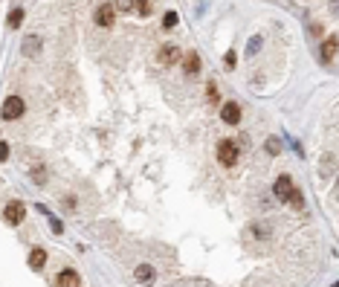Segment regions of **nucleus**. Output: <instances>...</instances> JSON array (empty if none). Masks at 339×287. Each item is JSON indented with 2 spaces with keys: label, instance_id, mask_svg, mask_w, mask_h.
Masks as SVG:
<instances>
[{
  "label": "nucleus",
  "instance_id": "9",
  "mask_svg": "<svg viewBox=\"0 0 339 287\" xmlns=\"http://www.w3.org/2000/svg\"><path fill=\"white\" fill-rule=\"evenodd\" d=\"M134 276H136V281L151 284V281H154V267H151V264H139V267L134 270Z\"/></svg>",
  "mask_w": 339,
  "mask_h": 287
},
{
  "label": "nucleus",
  "instance_id": "19",
  "mask_svg": "<svg viewBox=\"0 0 339 287\" xmlns=\"http://www.w3.org/2000/svg\"><path fill=\"white\" fill-rule=\"evenodd\" d=\"M258 50H261V38H252L250 44H247V53H250V55H255Z\"/></svg>",
  "mask_w": 339,
  "mask_h": 287
},
{
  "label": "nucleus",
  "instance_id": "21",
  "mask_svg": "<svg viewBox=\"0 0 339 287\" xmlns=\"http://www.w3.org/2000/svg\"><path fill=\"white\" fill-rule=\"evenodd\" d=\"M116 9H122V12H131V9H136V3H128V0H122V3H116Z\"/></svg>",
  "mask_w": 339,
  "mask_h": 287
},
{
  "label": "nucleus",
  "instance_id": "14",
  "mask_svg": "<svg viewBox=\"0 0 339 287\" xmlns=\"http://www.w3.org/2000/svg\"><path fill=\"white\" fill-rule=\"evenodd\" d=\"M20 20H23V9H12V12H9V27H12V29H18V27H20Z\"/></svg>",
  "mask_w": 339,
  "mask_h": 287
},
{
  "label": "nucleus",
  "instance_id": "12",
  "mask_svg": "<svg viewBox=\"0 0 339 287\" xmlns=\"http://www.w3.org/2000/svg\"><path fill=\"white\" fill-rule=\"evenodd\" d=\"M38 50H41V38H38V35H29L27 44H23V55H38Z\"/></svg>",
  "mask_w": 339,
  "mask_h": 287
},
{
  "label": "nucleus",
  "instance_id": "6",
  "mask_svg": "<svg viewBox=\"0 0 339 287\" xmlns=\"http://www.w3.org/2000/svg\"><path fill=\"white\" fill-rule=\"evenodd\" d=\"M273 192H276V198H278V200H287L290 195H293V180L287 177V174H281V177L276 180Z\"/></svg>",
  "mask_w": 339,
  "mask_h": 287
},
{
  "label": "nucleus",
  "instance_id": "17",
  "mask_svg": "<svg viewBox=\"0 0 339 287\" xmlns=\"http://www.w3.org/2000/svg\"><path fill=\"white\" fill-rule=\"evenodd\" d=\"M151 9H154L151 0H142V3H136V12H139V15H151Z\"/></svg>",
  "mask_w": 339,
  "mask_h": 287
},
{
  "label": "nucleus",
  "instance_id": "15",
  "mask_svg": "<svg viewBox=\"0 0 339 287\" xmlns=\"http://www.w3.org/2000/svg\"><path fill=\"white\" fill-rule=\"evenodd\" d=\"M287 200H290V206H293V209H302V203H304L302 192H296V188H293V195H290V198H287Z\"/></svg>",
  "mask_w": 339,
  "mask_h": 287
},
{
  "label": "nucleus",
  "instance_id": "2",
  "mask_svg": "<svg viewBox=\"0 0 339 287\" xmlns=\"http://www.w3.org/2000/svg\"><path fill=\"white\" fill-rule=\"evenodd\" d=\"M23 110H27L23 99H20V96H9V99L3 102L0 113H3V119H20V116H23Z\"/></svg>",
  "mask_w": 339,
  "mask_h": 287
},
{
  "label": "nucleus",
  "instance_id": "18",
  "mask_svg": "<svg viewBox=\"0 0 339 287\" xmlns=\"http://www.w3.org/2000/svg\"><path fill=\"white\" fill-rule=\"evenodd\" d=\"M165 29H171V27H177V12H165Z\"/></svg>",
  "mask_w": 339,
  "mask_h": 287
},
{
  "label": "nucleus",
  "instance_id": "13",
  "mask_svg": "<svg viewBox=\"0 0 339 287\" xmlns=\"http://www.w3.org/2000/svg\"><path fill=\"white\" fill-rule=\"evenodd\" d=\"M197 70H200V55H197V53H188V58H186V73H188V76H197Z\"/></svg>",
  "mask_w": 339,
  "mask_h": 287
},
{
  "label": "nucleus",
  "instance_id": "20",
  "mask_svg": "<svg viewBox=\"0 0 339 287\" xmlns=\"http://www.w3.org/2000/svg\"><path fill=\"white\" fill-rule=\"evenodd\" d=\"M206 99H209V102H217V84H209V90H206Z\"/></svg>",
  "mask_w": 339,
  "mask_h": 287
},
{
  "label": "nucleus",
  "instance_id": "24",
  "mask_svg": "<svg viewBox=\"0 0 339 287\" xmlns=\"http://www.w3.org/2000/svg\"><path fill=\"white\" fill-rule=\"evenodd\" d=\"M333 287H339V284H333Z\"/></svg>",
  "mask_w": 339,
  "mask_h": 287
},
{
  "label": "nucleus",
  "instance_id": "11",
  "mask_svg": "<svg viewBox=\"0 0 339 287\" xmlns=\"http://www.w3.org/2000/svg\"><path fill=\"white\" fill-rule=\"evenodd\" d=\"M336 46H339V38H333L330 35L325 44H322V61H330L333 55H336Z\"/></svg>",
  "mask_w": 339,
  "mask_h": 287
},
{
  "label": "nucleus",
  "instance_id": "8",
  "mask_svg": "<svg viewBox=\"0 0 339 287\" xmlns=\"http://www.w3.org/2000/svg\"><path fill=\"white\" fill-rule=\"evenodd\" d=\"M58 287H81V278H79V273H76L72 267L61 270V273H58Z\"/></svg>",
  "mask_w": 339,
  "mask_h": 287
},
{
  "label": "nucleus",
  "instance_id": "7",
  "mask_svg": "<svg viewBox=\"0 0 339 287\" xmlns=\"http://www.w3.org/2000/svg\"><path fill=\"white\" fill-rule=\"evenodd\" d=\"M177 61H180V46L165 44L160 50V64H162V67H171V64H177Z\"/></svg>",
  "mask_w": 339,
  "mask_h": 287
},
{
  "label": "nucleus",
  "instance_id": "22",
  "mask_svg": "<svg viewBox=\"0 0 339 287\" xmlns=\"http://www.w3.org/2000/svg\"><path fill=\"white\" fill-rule=\"evenodd\" d=\"M6 157H9V145L0 139V160H6Z\"/></svg>",
  "mask_w": 339,
  "mask_h": 287
},
{
  "label": "nucleus",
  "instance_id": "10",
  "mask_svg": "<svg viewBox=\"0 0 339 287\" xmlns=\"http://www.w3.org/2000/svg\"><path fill=\"white\" fill-rule=\"evenodd\" d=\"M44 264H46V250L35 247V250L29 252V267H32V270H41Z\"/></svg>",
  "mask_w": 339,
  "mask_h": 287
},
{
  "label": "nucleus",
  "instance_id": "3",
  "mask_svg": "<svg viewBox=\"0 0 339 287\" xmlns=\"http://www.w3.org/2000/svg\"><path fill=\"white\" fill-rule=\"evenodd\" d=\"M23 215H27V209H23V203H18V200H12L9 206L3 209V221H6V224H20Z\"/></svg>",
  "mask_w": 339,
  "mask_h": 287
},
{
  "label": "nucleus",
  "instance_id": "5",
  "mask_svg": "<svg viewBox=\"0 0 339 287\" xmlns=\"http://www.w3.org/2000/svg\"><path fill=\"white\" fill-rule=\"evenodd\" d=\"M221 119L226 125H238V122H241V108H238L235 102H226L221 108Z\"/></svg>",
  "mask_w": 339,
  "mask_h": 287
},
{
  "label": "nucleus",
  "instance_id": "1",
  "mask_svg": "<svg viewBox=\"0 0 339 287\" xmlns=\"http://www.w3.org/2000/svg\"><path fill=\"white\" fill-rule=\"evenodd\" d=\"M217 160H221V165L232 169L235 162H238V145H235L232 139H223V142L217 145Z\"/></svg>",
  "mask_w": 339,
  "mask_h": 287
},
{
  "label": "nucleus",
  "instance_id": "23",
  "mask_svg": "<svg viewBox=\"0 0 339 287\" xmlns=\"http://www.w3.org/2000/svg\"><path fill=\"white\" fill-rule=\"evenodd\" d=\"M267 151H270V154L278 151V142H276V139H270V142H267Z\"/></svg>",
  "mask_w": 339,
  "mask_h": 287
},
{
  "label": "nucleus",
  "instance_id": "16",
  "mask_svg": "<svg viewBox=\"0 0 339 287\" xmlns=\"http://www.w3.org/2000/svg\"><path fill=\"white\" fill-rule=\"evenodd\" d=\"M235 61H238V53H235V50H229V53L223 55V67H229V70H232Z\"/></svg>",
  "mask_w": 339,
  "mask_h": 287
},
{
  "label": "nucleus",
  "instance_id": "4",
  "mask_svg": "<svg viewBox=\"0 0 339 287\" xmlns=\"http://www.w3.org/2000/svg\"><path fill=\"white\" fill-rule=\"evenodd\" d=\"M93 18H96V23L99 27H113V18H116V9H113V6H110V3H102V6H99L96 9V15H93Z\"/></svg>",
  "mask_w": 339,
  "mask_h": 287
}]
</instances>
